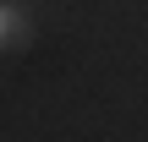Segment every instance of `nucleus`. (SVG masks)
Returning a JSON list of instances; mask_svg holds the SVG:
<instances>
[{
    "label": "nucleus",
    "mask_w": 148,
    "mask_h": 142,
    "mask_svg": "<svg viewBox=\"0 0 148 142\" xmlns=\"http://www.w3.org/2000/svg\"><path fill=\"white\" fill-rule=\"evenodd\" d=\"M5 44H22V16L5 11Z\"/></svg>",
    "instance_id": "f257e3e1"
}]
</instances>
